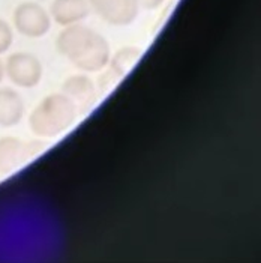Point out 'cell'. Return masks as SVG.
<instances>
[{
    "mask_svg": "<svg viewBox=\"0 0 261 263\" xmlns=\"http://www.w3.org/2000/svg\"><path fill=\"white\" fill-rule=\"evenodd\" d=\"M41 149L39 143L23 142L17 137L0 139V178L18 168Z\"/></svg>",
    "mask_w": 261,
    "mask_h": 263,
    "instance_id": "8992f818",
    "label": "cell"
},
{
    "mask_svg": "<svg viewBox=\"0 0 261 263\" xmlns=\"http://www.w3.org/2000/svg\"><path fill=\"white\" fill-rule=\"evenodd\" d=\"M90 8L111 26H129L138 17L137 0H87Z\"/></svg>",
    "mask_w": 261,
    "mask_h": 263,
    "instance_id": "5b68a950",
    "label": "cell"
},
{
    "mask_svg": "<svg viewBox=\"0 0 261 263\" xmlns=\"http://www.w3.org/2000/svg\"><path fill=\"white\" fill-rule=\"evenodd\" d=\"M14 27L26 38H42L50 32L51 17L50 14L35 2L20 3L12 15Z\"/></svg>",
    "mask_w": 261,
    "mask_h": 263,
    "instance_id": "277c9868",
    "label": "cell"
},
{
    "mask_svg": "<svg viewBox=\"0 0 261 263\" xmlns=\"http://www.w3.org/2000/svg\"><path fill=\"white\" fill-rule=\"evenodd\" d=\"M63 93L69 97L72 101L87 108L95 101V86L92 80L86 76H71L69 79L63 81Z\"/></svg>",
    "mask_w": 261,
    "mask_h": 263,
    "instance_id": "9c48e42d",
    "label": "cell"
},
{
    "mask_svg": "<svg viewBox=\"0 0 261 263\" xmlns=\"http://www.w3.org/2000/svg\"><path fill=\"white\" fill-rule=\"evenodd\" d=\"M138 54H140L138 48H123L113 58V61L110 59L108 63H111V69L108 72L114 71L116 77H122L128 71V68L132 66V63L137 61Z\"/></svg>",
    "mask_w": 261,
    "mask_h": 263,
    "instance_id": "30bf717a",
    "label": "cell"
},
{
    "mask_svg": "<svg viewBox=\"0 0 261 263\" xmlns=\"http://www.w3.org/2000/svg\"><path fill=\"white\" fill-rule=\"evenodd\" d=\"M78 107L65 93L45 97L29 116V126L38 137H57L77 119Z\"/></svg>",
    "mask_w": 261,
    "mask_h": 263,
    "instance_id": "7a4b0ae2",
    "label": "cell"
},
{
    "mask_svg": "<svg viewBox=\"0 0 261 263\" xmlns=\"http://www.w3.org/2000/svg\"><path fill=\"white\" fill-rule=\"evenodd\" d=\"M42 74L44 69L39 59L26 51L12 53L5 62V76L17 87H36L42 80Z\"/></svg>",
    "mask_w": 261,
    "mask_h": 263,
    "instance_id": "3957f363",
    "label": "cell"
},
{
    "mask_svg": "<svg viewBox=\"0 0 261 263\" xmlns=\"http://www.w3.org/2000/svg\"><path fill=\"white\" fill-rule=\"evenodd\" d=\"M90 5L87 0H53L50 17L63 27L77 24L87 18Z\"/></svg>",
    "mask_w": 261,
    "mask_h": 263,
    "instance_id": "52a82bcc",
    "label": "cell"
},
{
    "mask_svg": "<svg viewBox=\"0 0 261 263\" xmlns=\"http://www.w3.org/2000/svg\"><path fill=\"white\" fill-rule=\"evenodd\" d=\"M5 79V63L0 61V83Z\"/></svg>",
    "mask_w": 261,
    "mask_h": 263,
    "instance_id": "4fadbf2b",
    "label": "cell"
},
{
    "mask_svg": "<svg viewBox=\"0 0 261 263\" xmlns=\"http://www.w3.org/2000/svg\"><path fill=\"white\" fill-rule=\"evenodd\" d=\"M14 42V30L5 20H0V54H5Z\"/></svg>",
    "mask_w": 261,
    "mask_h": 263,
    "instance_id": "8fae6325",
    "label": "cell"
},
{
    "mask_svg": "<svg viewBox=\"0 0 261 263\" xmlns=\"http://www.w3.org/2000/svg\"><path fill=\"white\" fill-rule=\"evenodd\" d=\"M56 47L63 58L83 72H99L111 59L108 41L80 23L66 26L56 40Z\"/></svg>",
    "mask_w": 261,
    "mask_h": 263,
    "instance_id": "6da1fadb",
    "label": "cell"
},
{
    "mask_svg": "<svg viewBox=\"0 0 261 263\" xmlns=\"http://www.w3.org/2000/svg\"><path fill=\"white\" fill-rule=\"evenodd\" d=\"M164 2H165V0H137V3H138V6H140V8L149 9V11H152V9H158Z\"/></svg>",
    "mask_w": 261,
    "mask_h": 263,
    "instance_id": "7c38bea8",
    "label": "cell"
},
{
    "mask_svg": "<svg viewBox=\"0 0 261 263\" xmlns=\"http://www.w3.org/2000/svg\"><path fill=\"white\" fill-rule=\"evenodd\" d=\"M26 105L21 95L11 87H0V128H12L24 116Z\"/></svg>",
    "mask_w": 261,
    "mask_h": 263,
    "instance_id": "ba28073f",
    "label": "cell"
}]
</instances>
